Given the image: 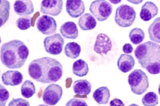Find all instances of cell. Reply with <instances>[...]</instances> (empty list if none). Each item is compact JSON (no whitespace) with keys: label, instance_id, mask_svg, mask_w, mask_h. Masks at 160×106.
<instances>
[{"label":"cell","instance_id":"cell-1","mask_svg":"<svg viewBox=\"0 0 160 106\" xmlns=\"http://www.w3.org/2000/svg\"><path fill=\"white\" fill-rule=\"evenodd\" d=\"M28 73L37 81L42 83L55 82L61 78L63 67L57 59L44 57L33 60L29 64Z\"/></svg>","mask_w":160,"mask_h":106},{"label":"cell","instance_id":"cell-2","mask_svg":"<svg viewBox=\"0 0 160 106\" xmlns=\"http://www.w3.org/2000/svg\"><path fill=\"white\" fill-rule=\"evenodd\" d=\"M29 54V50L22 41L17 39L3 44L0 50L2 63L10 69L19 68L24 64Z\"/></svg>","mask_w":160,"mask_h":106},{"label":"cell","instance_id":"cell-3","mask_svg":"<svg viewBox=\"0 0 160 106\" xmlns=\"http://www.w3.org/2000/svg\"><path fill=\"white\" fill-rule=\"evenodd\" d=\"M134 55L141 67L152 74L160 73V45L151 41L145 42L136 48Z\"/></svg>","mask_w":160,"mask_h":106},{"label":"cell","instance_id":"cell-4","mask_svg":"<svg viewBox=\"0 0 160 106\" xmlns=\"http://www.w3.org/2000/svg\"><path fill=\"white\" fill-rule=\"evenodd\" d=\"M128 82L132 91L138 95H141L145 92L149 87L148 76L141 69H135L128 77Z\"/></svg>","mask_w":160,"mask_h":106},{"label":"cell","instance_id":"cell-5","mask_svg":"<svg viewBox=\"0 0 160 106\" xmlns=\"http://www.w3.org/2000/svg\"><path fill=\"white\" fill-rule=\"evenodd\" d=\"M136 16V13L133 7L123 4L116 9L115 21L116 24L120 27H128L133 24Z\"/></svg>","mask_w":160,"mask_h":106},{"label":"cell","instance_id":"cell-6","mask_svg":"<svg viewBox=\"0 0 160 106\" xmlns=\"http://www.w3.org/2000/svg\"><path fill=\"white\" fill-rule=\"evenodd\" d=\"M89 10L98 21H102L107 19L111 15L112 7L106 0H95L91 3Z\"/></svg>","mask_w":160,"mask_h":106},{"label":"cell","instance_id":"cell-7","mask_svg":"<svg viewBox=\"0 0 160 106\" xmlns=\"http://www.w3.org/2000/svg\"><path fill=\"white\" fill-rule=\"evenodd\" d=\"M64 40L59 33L46 37L43 40L46 51L53 55H58L62 52Z\"/></svg>","mask_w":160,"mask_h":106},{"label":"cell","instance_id":"cell-8","mask_svg":"<svg viewBox=\"0 0 160 106\" xmlns=\"http://www.w3.org/2000/svg\"><path fill=\"white\" fill-rule=\"evenodd\" d=\"M63 93L62 87L58 85H49L43 92L42 99L43 102L49 105H56L60 100Z\"/></svg>","mask_w":160,"mask_h":106},{"label":"cell","instance_id":"cell-9","mask_svg":"<svg viewBox=\"0 0 160 106\" xmlns=\"http://www.w3.org/2000/svg\"><path fill=\"white\" fill-rule=\"evenodd\" d=\"M36 25L38 30L44 35H51L56 32V21L53 17L49 15H43L39 17Z\"/></svg>","mask_w":160,"mask_h":106},{"label":"cell","instance_id":"cell-10","mask_svg":"<svg viewBox=\"0 0 160 106\" xmlns=\"http://www.w3.org/2000/svg\"><path fill=\"white\" fill-rule=\"evenodd\" d=\"M62 0H42L40 5V12L53 16L58 15L63 8Z\"/></svg>","mask_w":160,"mask_h":106},{"label":"cell","instance_id":"cell-11","mask_svg":"<svg viewBox=\"0 0 160 106\" xmlns=\"http://www.w3.org/2000/svg\"><path fill=\"white\" fill-rule=\"evenodd\" d=\"M112 47V41L107 35L103 33L98 35L94 45L95 52L103 56V54L107 55L111 50Z\"/></svg>","mask_w":160,"mask_h":106},{"label":"cell","instance_id":"cell-12","mask_svg":"<svg viewBox=\"0 0 160 106\" xmlns=\"http://www.w3.org/2000/svg\"><path fill=\"white\" fill-rule=\"evenodd\" d=\"M66 8L67 12L72 18H77L85 11V6L82 0H67Z\"/></svg>","mask_w":160,"mask_h":106},{"label":"cell","instance_id":"cell-13","mask_svg":"<svg viewBox=\"0 0 160 106\" xmlns=\"http://www.w3.org/2000/svg\"><path fill=\"white\" fill-rule=\"evenodd\" d=\"M2 81L6 85L15 86L21 84L23 79V75L17 70H9L2 75Z\"/></svg>","mask_w":160,"mask_h":106},{"label":"cell","instance_id":"cell-14","mask_svg":"<svg viewBox=\"0 0 160 106\" xmlns=\"http://www.w3.org/2000/svg\"><path fill=\"white\" fill-rule=\"evenodd\" d=\"M13 8L15 13L19 16L31 14L34 11L31 0H15Z\"/></svg>","mask_w":160,"mask_h":106},{"label":"cell","instance_id":"cell-15","mask_svg":"<svg viewBox=\"0 0 160 106\" xmlns=\"http://www.w3.org/2000/svg\"><path fill=\"white\" fill-rule=\"evenodd\" d=\"M158 7L151 1H147L142 6L140 12L141 19L145 21H150L158 13Z\"/></svg>","mask_w":160,"mask_h":106},{"label":"cell","instance_id":"cell-16","mask_svg":"<svg viewBox=\"0 0 160 106\" xmlns=\"http://www.w3.org/2000/svg\"><path fill=\"white\" fill-rule=\"evenodd\" d=\"M60 31L65 38L75 39L78 36V31L76 24L71 21L64 23L60 27Z\"/></svg>","mask_w":160,"mask_h":106},{"label":"cell","instance_id":"cell-17","mask_svg":"<svg viewBox=\"0 0 160 106\" xmlns=\"http://www.w3.org/2000/svg\"><path fill=\"white\" fill-rule=\"evenodd\" d=\"M135 63V60L132 55L122 54L118 58L117 64L120 71L123 73H126L133 69Z\"/></svg>","mask_w":160,"mask_h":106},{"label":"cell","instance_id":"cell-18","mask_svg":"<svg viewBox=\"0 0 160 106\" xmlns=\"http://www.w3.org/2000/svg\"><path fill=\"white\" fill-rule=\"evenodd\" d=\"M92 86L86 80H79L75 81L73 85L74 93L80 95H87L91 92Z\"/></svg>","mask_w":160,"mask_h":106},{"label":"cell","instance_id":"cell-19","mask_svg":"<svg viewBox=\"0 0 160 106\" xmlns=\"http://www.w3.org/2000/svg\"><path fill=\"white\" fill-rule=\"evenodd\" d=\"M110 97V90L106 86L101 87L96 90L92 97L99 104H106L108 103Z\"/></svg>","mask_w":160,"mask_h":106},{"label":"cell","instance_id":"cell-20","mask_svg":"<svg viewBox=\"0 0 160 106\" xmlns=\"http://www.w3.org/2000/svg\"><path fill=\"white\" fill-rule=\"evenodd\" d=\"M78 25L80 28L84 30H91L94 29L97 25L95 18L89 13L82 15L78 21Z\"/></svg>","mask_w":160,"mask_h":106},{"label":"cell","instance_id":"cell-21","mask_svg":"<svg viewBox=\"0 0 160 106\" xmlns=\"http://www.w3.org/2000/svg\"><path fill=\"white\" fill-rule=\"evenodd\" d=\"M148 32L151 40L160 44V17L156 18L150 25Z\"/></svg>","mask_w":160,"mask_h":106},{"label":"cell","instance_id":"cell-22","mask_svg":"<svg viewBox=\"0 0 160 106\" xmlns=\"http://www.w3.org/2000/svg\"><path fill=\"white\" fill-rule=\"evenodd\" d=\"M72 69L74 74L79 77L86 75L89 71L88 64L82 59H78L73 63Z\"/></svg>","mask_w":160,"mask_h":106},{"label":"cell","instance_id":"cell-23","mask_svg":"<svg viewBox=\"0 0 160 106\" xmlns=\"http://www.w3.org/2000/svg\"><path fill=\"white\" fill-rule=\"evenodd\" d=\"M81 51L80 45L74 42L67 43L64 48V53L66 56L72 59L78 58L80 55Z\"/></svg>","mask_w":160,"mask_h":106},{"label":"cell","instance_id":"cell-24","mask_svg":"<svg viewBox=\"0 0 160 106\" xmlns=\"http://www.w3.org/2000/svg\"><path fill=\"white\" fill-rule=\"evenodd\" d=\"M21 90L22 95L27 99L32 97L36 92L34 84L29 80L24 81L22 85Z\"/></svg>","mask_w":160,"mask_h":106},{"label":"cell","instance_id":"cell-25","mask_svg":"<svg viewBox=\"0 0 160 106\" xmlns=\"http://www.w3.org/2000/svg\"><path fill=\"white\" fill-rule=\"evenodd\" d=\"M145 34L141 29L135 28L132 29L129 33V37L131 41L134 44H138L143 40Z\"/></svg>","mask_w":160,"mask_h":106},{"label":"cell","instance_id":"cell-26","mask_svg":"<svg viewBox=\"0 0 160 106\" xmlns=\"http://www.w3.org/2000/svg\"><path fill=\"white\" fill-rule=\"evenodd\" d=\"M10 5L7 0H1L0 18L1 26L3 25L8 20L9 15Z\"/></svg>","mask_w":160,"mask_h":106},{"label":"cell","instance_id":"cell-27","mask_svg":"<svg viewBox=\"0 0 160 106\" xmlns=\"http://www.w3.org/2000/svg\"><path fill=\"white\" fill-rule=\"evenodd\" d=\"M142 102L144 106H155L158 103V96L153 92H148L143 96Z\"/></svg>","mask_w":160,"mask_h":106},{"label":"cell","instance_id":"cell-28","mask_svg":"<svg viewBox=\"0 0 160 106\" xmlns=\"http://www.w3.org/2000/svg\"><path fill=\"white\" fill-rule=\"evenodd\" d=\"M31 22V16L26 15L20 17L17 20L16 24L20 30H26L30 27Z\"/></svg>","mask_w":160,"mask_h":106},{"label":"cell","instance_id":"cell-29","mask_svg":"<svg viewBox=\"0 0 160 106\" xmlns=\"http://www.w3.org/2000/svg\"><path fill=\"white\" fill-rule=\"evenodd\" d=\"M0 106L6 105V103L9 97V93L8 90L0 84Z\"/></svg>","mask_w":160,"mask_h":106},{"label":"cell","instance_id":"cell-30","mask_svg":"<svg viewBox=\"0 0 160 106\" xmlns=\"http://www.w3.org/2000/svg\"><path fill=\"white\" fill-rule=\"evenodd\" d=\"M8 105L29 106L30 105L28 101L25 99L21 98L16 99L13 98L9 103Z\"/></svg>","mask_w":160,"mask_h":106},{"label":"cell","instance_id":"cell-31","mask_svg":"<svg viewBox=\"0 0 160 106\" xmlns=\"http://www.w3.org/2000/svg\"><path fill=\"white\" fill-rule=\"evenodd\" d=\"M66 105L87 106L88 105L84 100L73 98L70 99L66 104Z\"/></svg>","mask_w":160,"mask_h":106},{"label":"cell","instance_id":"cell-32","mask_svg":"<svg viewBox=\"0 0 160 106\" xmlns=\"http://www.w3.org/2000/svg\"><path fill=\"white\" fill-rule=\"evenodd\" d=\"M133 50L132 45L129 43H126L123 46L122 51L125 53H131Z\"/></svg>","mask_w":160,"mask_h":106},{"label":"cell","instance_id":"cell-33","mask_svg":"<svg viewBox=\"0 0 160 106\" xmlns=\"http://www.w3.org/2000/svg\"><path fill=\"white\" fill-rule=\"evenodd\" d=\"M110 105L112 106H123L125 104L120 99L115 97L110 102Z\"/></svg>","mask_w":160,"mask_h":106},{"label":"cell","instance_id":"cell-34","mask_svg":"<svg viewBox=\"0 0 160 106\" xmlns=\"http://www.w3.org/2000/svg\"><path fill=\"white\" fill-rule=\"evenodd\" d=\"M128 2L134 4L138 5L142 3L143 0H127Z\"/></svg>","mask_w":160,"mask_h":106},{"label":"cell","instance_id":"cell-35","mask_svg":"<svg viewBox=\"0 0 160 106\" xmlns=\"http://www.w3.org/2000/svg\"><path fill=\"white\" fill-rule=\"evenodd\" d=\"M111 3L114 4H117L120 3L122 0H108Z\"/></svg>","mask_w":160,"mask_h":106},{"label":"cell","instance_id":"cell-36","mask_svg":"<svg viewBox=\"0 0 160 106\" xmlns=\"http://www.w3.org/2000/svg\"><path fill=\"white\" fill-rule=\"evenodd\" d=\"M158 92L159 94L160 95V84H159L158 88Z\"/></svg>","mask_w":160,"mask_h":106}]
</instances>
